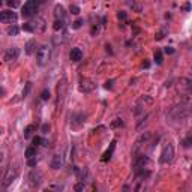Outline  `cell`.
<instances>
[{
    "mask_svg": "<svg viewBox=\"0 0 192 192\" xmlns=\"http://www.w3.org/2000/svg\"><path fill=\"white\" fill-rule=\"evenodd\" d=\"M50 54H51V48L48 45H41L38 48V51H36V62H38V65H41V66L45 65L48 62V59H50Z\"/></svg>",
    "mask_w": 192,
    "mask_h": 192,
    "instance_id": "obj_1",
    "label": "cell"
},
{
    "mask_svg": "<svg viewBox=\"0 0 192 192\" xmlns=\"http://www.w3.org/2000/svg\"><path fill=\"white\" fill-rule=\"evenodd\" d=\"M36 12H38V2H35V0H29L21 6V15L24 18L33 17Z\"/></svg>",
    "mask_w": 192,
    "mask_h": 192,
    "instance_id": "obj_2",
    "label": "cell"
},
{
    "mask_svg": "<svg viewBox=\"0 0 192 192\" xmlns=\"http://www.w3.org/2000/svg\"><path fill=\"white\" fill-rule=\"evenodd\" d=\"M66 78H62V81H59V86H57V110H62L63 107V101L66 98Z\"/></svg>",
    "mask_w": 192,
    "mask_h": 192,
    "instance_id": "obj_3",
    "label": "cell"
},
{
    "mask_svg": "<svg viewBox=\"0 0 192 192\" xmlns=\"http://www.w3.org/2000/svg\"><path fill=\"white\" fill-rule=\"evenodd\" d=\"M18 173H20V168H18L17 165H11L9 168H8V171H6V174H5V177H3V182H2V185L5 186V188H8L15 179L18 177Z\"/></svg>",
    "mask_w": 192,
    "mask_h": 192,
    "instance_id": "obj_4",
    "label": "cell"
},
{
    "mask_svg": "<svg viewBox=\"0 0 192 192\" xmlns=\"http://www.w3.org/2000/svg\"><path fill=\"white\" fill-rule=\"evenodd\" d=\"M174 158V146L173 144H167L164 149H162V153H161V158H159V162L161 164H168L171 162Z\"/></svg>",
    "mask_w": 192,
    "mask_h": 192,
    "instance_id": "obj_5",
    "label": "cell"
},
{
    "mask_svg": "<svg viewBox=\"0 0 192 192\" xmlns=\"http://www.w3.org/2000/svg\"><path fill=\"white\" fill-rule=\"evenodd\" d=\"M149 158L146 156V155H135L134 156V162H132V165H134V168L135 170H140V168H144V165H147L149 164Z\"/></svg>",
    "mask_w": 192,
    "mask_h": 192,
    "instance_id": "obj_6",
    "label": "cell"
},
{
    "mask_svg": "<svg viewBox=\"0 0 192 192\" xmlns=\"http://www.w3.org/2000/svg\"><path fill=\"white\" fill-rule=\"evenodd\" d=\"M12 21H17V14L14 11H2L0 12V23H12Z\"/></svg>",
    "mask_w": 192,
    "mask_h": 192,
    "instance_id": "obj_7",
    "label": "cell"
},
{
    "mask_svg": "<svg viewBox=\"0 0 192 192\" xmlns=\"http://www.w3.org/2000/svg\"><path fill=\"white\" fill-rule=\"evenodd\" d=\"M96 87V84L92 81V80H89V78H84V80H81V83H80V90L83 92V93H90V92H93Z\"/></svg>",
    "mask_w": 192,
    "mask_h": 192,
    "instance_id": "obj_8",
    "label": "cell"
},
{
    "mask_svg": "<svg viewBox=\"0 0 192 192\" xmlns=\"http://www.w3.org/2000/svg\"><path fill=\"white\" fill-rule=\"evenodd\" d=\"M18 56H20V50H18L17 47H12V48H8V50H6L3 59H5L6 62H15L18 59Z\"/></svg>",
    "mask_w": 192,
    "mask_h": 192,
    "instance_id": "obj_9",
    "label": "cell"
},
{
    "mask_svg": "<svg viewBox=\"0 0 192 192\" xmlns=\"http://www.w3.org/2000/svg\"><path fill=\"white\" fill-rule=\"evenodd\" d=\"M41 179H42V173L41 171H38V170H33L30 174H29V180H30V185L35 188L38 186L39 183H41Z\"/></svg>",
    "mask_w": 192,
    "mask_h": 192,
    "instance_id": "obj_10",
    "label": "cell"
},
{
    "mask_svg": "<svg viewBox=\"0 0 192 192\" xmlns=\"http://www.w3.org/2000/svg\"><path fill=\"white\" fill-rule=\"evenodd\" d=\"M116 143H117L116 140L111 141V144H110V149H108L104 155H102V158H101V161H102V162H107V161H110V159H111L113 153H114V149H116Z\"/></svg>",
    "mask_w": 192,
    "mask_h": 192,
    "instance_id": "obj_11",
    "label": "cell"
},
{
    "mask_svg": "<svg viewBox=\"0 0 192 192\" xmlns=\"http://www.w3.org/2000/svg\"><path fill=\"white\" fill-rule=\"evenodd\" d=\"M86 123V116L83 114V113H77V114H74V117H72V126H81V125H84Z\"/></svg>",
    "mask_w": 192,
    "mask_h": 192,
    "instance_id": "obj_12",
    "label": "cell"
},
{
    "mask_svg": "<svg viewBox=\"0 0 192 192\" xmlns=\"http://www.w3.org/2000/svg\"><path fill=\"white\" fill-rule=\"evenodd\" d=\"M69 57H71V60L72 62H80V60H83V51L80 50V48H72L71 50V54H69Z\"/></svg>",
    "mask_w": 192,
    "mask_h": 192,
    "instance_id": "obj_13",
    "label": "cell"
},
{
    "mask_svg": "<svg viewBox=\"0 0 192 192\" xmlns=\"http://www.w3.org/2000/svg\"><path fill=\"white\" fill-rule=\"evenodd\" d=\"M63 165V158L62 155H54L51 159V168L53 170H59Z\"/></svg>",
    "mask_w": 192,
    "mask_h": 192,
    "instance_id": "obj_14",
    "label": "cell"
},
{
    "mask_svg": "<svg viewBox=\"0 0 192 192\" xmlns=\"http://www.w3.org/2000/svg\"><path fill=\"white\" fill-rule=\"evenodd\" d=\"M150 138V134L149 132H146V134H143L140 138L137 140V143H135V146H134V153H137V150L140 149V146H141V143H146V141Z\"/></svg>",
    "mask_w": 192,
    "mask_h": 192,
    "instance_id": "obj_15",
    "label": "cell"
},
{
    "mask_svg": "<svg viewBox=\"0 0 192 192\" xmlns=\"http://www.w3.org/2000/svg\"><path fill=\"white\" fill-rule=\"evenodd\" d=\"M54 14H56V18H57V20L60 18V21H63V17H65V9H63V6H62V5H56Z\"/></svg>",
    "mask_w": 192,
    "mask_h": 192,
    "instance_id": "obj_16",
    "label": "cell"
},
{
    "mask_svg": "<svg viewBox=\"0 0 192 192\" xmlns=\"http://www.w3.org/2000/svg\"><path fill=\"white\" fill-rule=\"evenodd\" d=\"M35 48H36V41L35 39H30V41L26 44V53H27V54H32V53L35 51Z\"/></svg>",
    "mask_w": 192,
    "mask_h": 192,
    "instance_id": "obj_17",
    "label": "cell"
},
{
    "mask_svg": "<svg viewBox=\"0 0 192 192\" xmlns=\"http://www.w3.org/2000/svg\"><path fill=\"white\" fill-rule=\"evenodd\" d=\"M36 131V126L35 125H29L26 129H24V138H30L32 137V134Z\"/></svg>",
    "mask_w": 192,
    "mask_h": 192,
    "instance_id": "obj_18",
    "label": "cell"
},
{
    "mask_svg": "<svg viewBox=\"0 0 192 192\" xmlns=\"http://www.w3.org/2000/svg\"><path fill=\"white\" fill-rule=\"evenodd\" d=\"M24 156L27 158V159H30V158H36V149L35 147H27L26 152H24Z\"/></svg>",
    "mask_w": 192,
    "mask_h": 192,
    "instance_id": "obj_19",
    "label": "cell"
},
{
    "mask_svg": "<svg viewBox=\"0 0 192 192\" xmlns=\"http://www.w3.org/2000/svg\"><path fill=\"white\" fill-rule=\"evenodd\" d=\"M167 33H168V29H167V27H164V29H161L156 35H155V39H156V41H161V39H164V38H165Z\"/></svg>",
    "mask_w": 192,
    "mask_h": 192,
    "instance_id": "obj_20",
    "label": "cell"
},
{
    "mask_svg": "<svg viewBox=\"0 0 192 192\" xmlns=\"http://www.w3.org/2000/svg\"><path fill=\"white\" fill-rule=\"evenodd\" d=\"M153 59H155V63H156V65H162V63H164V56H162V53L161 51L155 53Z\"/></svg>",
    "mask_w": 192,
    "mask_h": 192,
    "instance_id": "obj_21",
    "label": "cell"
},
{
    "mask_svg": "<svg viewBox=\"0 0 192 192\" xmlns=\"http://www.w3.org/2000/svg\"><path fill=\"white\" fill-rule=\"evenodd\" d=\"M123 126V120L122 119H114L113 122H111V125H110V128L111 129H117V128H122Z\"/></svg>",
    "mask_w": 192,
    "mask_h": 192,
    "instance_id": "obj_22",
    "label": "cell"
},
{
    "mask_svg": "<svg viewBox=\"0 0 192 192\" xmlns=\"http://www.w3.org/2000/svg\"><path fill=\"white\" fill-rule=\"evenodd\" d=\"M63 27H65L63 21H60V20H56V21H54V26H53L54 32H59V30H63Z\"/></svg>",
    "mask_w": 192,
    "mask_h": 192,
    "instance_id": "obj_23",
    "label": "cell"
},
{
    "mask_svg": "<svg viewBox=\"0 0 192 192\" xmlns=\"http://www.w3.org/2000/svg\"><path fill=\"white\" fill-rule=\"evenodd\" d=\"M32 143H33V147H36V146H47V141L42 140L41 137H35Z\"/></svg>",
    "mask_w": 192,
    "mask_h": 192,
    "instance_id": "obj_24",
    "label": "cell"
},
{
    "mask_svg": "<svg viewBox=\"0 0 192 192\" xmlns=\"http://www.w3.org/2000/svg\"><path fill=\"white\" fill-rule=\"evenodd\" d=\"M18 32H20V29H18L17 26H11V27H8V35L11 36H17Z\"/></svg>",
    "mask_w": 192,
    "mask_h": 192,
    "instance_id": "obj_25",
    "label": "cell"
},
{
    "mask_svg": "<svg viewBox=\"0 0 192 192\" xmlns=\"http://www.w3.org/2000/svg\"><path fill=\"white\" fill-rule=\"evenodd\" d=\"M41 99H42V101H48V99H50V90H48V89H44V90L41 92Z\"/></svg>",
    "mask_w": 192,
    "mask_h": 192,
    "instance_id": "obj_26",
    "label": "cell"
},
{
    "mask_svg": "<svg viewBox=\"0 0 192 192\" xmlns=\"http://www.w3.org/2000/svg\"><path fill=\"white\" fill-rule=\"evenodd\" d=\"M32 87H33V84L29 81V83H26V87H24V90H23V96L26 98L29 93H30V90H32Z\"/></svg>",
    "mask_w": 192,
    "mask_h": 192,
    "instance_id": "obj_27",
    "label": "cell"
},
{
    "mask_svg": "<svg viewBox=\"0 0 192 192\" xmlns=\"http://www.w3.org/2000/svg\"><path fill=\"white\" fill-rule=\"evenodd\" d=\"M69 11H71V14H74V15H78V14L81 12L80 6H77V5H71V6H69Z\"/></svg>",
    "mask_w": 192,
    "mask_h": 192,
    "instance_id": "obj_28",
    "label": "cell"
},
{
    "mask_svg": "<svg viewBox=\"0 0 192 192\" xmlns=\"http://www.w3.org/2000/svg\"><path fill=\"white\" fill-rule=\"evenodd\" d=\"M23 30H24V32H30V33H33V32H35V29H33V26H32L30 23L23 24Z\"/></svg>",
    "mask_w": 192,
    "mask_h": 192,
    "instance_id": "obj_29",
    "label": "cell"
},
{
    "mask_svg": "<svg viewBox=\"0 0 192 192\" xmlns=\"http://www.w3.org/2000/svg\"><path fill=\"white\" fill-rule=\"evenodd\" d=\"M74 192H84V183H83V182L77 183L75 188H74Z\"/></svg>",
    "mask_w": 192,
    "mask_h": 192,
    "instance_id": "obj_30",
    "label": "cell"
},
{
    "mask_svg": "<svg viewBox=\"0 0 192 192\" xmlns=\"http://www.w3.org/2000/svg\"><path fill=\"white\" fill-rule=\"evenodd\" d=\"M81 24H83V20H77V21L72 23V29H74V30H78V29L81 27Z\"/></svg>",
    "mask_w": 192,
    "mask_h": 192,
    "instance_id": "obj_31",
    "label": "cell"
},
{
    "mask_svg": "<svg viewBox=\"0 0 192 192\" xmlns=\"http://www.w3.org/2000/svg\"><path fill=\"white\" fill-rule=\"evenodd\" d=\"M182 144H183V147L189 149V147H191V144H192V137H191V135H189L186 140H183V143H182Z\"/></svg>",
    "mask_w": 192,
    "mask_h": 192,
    "instance_id": "obj_32",
    "label": "cell"
},
{
    "mask_svg": "<svg viewBox=\"0 0 192 192\" xmlns=\"http://www.w3.org/2000/svg\"><path fill=\"white\" fill-rule=\"evenodd\" d=\"M8 6H11V8H17V6H20V2H18V0H14V2L9 0V2H8Z\"/></svg>",
    "mask_w": 192,
    "mask_h": 192,
    "instance_id": "obj_33",
    "label": "cell"
},
{
    "mask_svg": "<svg viewBox=\"0 0 192 192\" xmlns=\"http://www.w3.org/2000/svg\"><path fill=\"white\" fill-rule=\"evenodd\" d=\"M27 165H29V167H36V158L27 159Z\"/></svg>",
    "mask_w": 192,
    "mask_h": 192,
    "instance_id": "obj_34",
    "label": "cell"
},
{
    "mask_svg": "<svg viewBox=\"0 0 192 192\" xmlns=\"http://www.w3.org/2000/svg\"><path fill=\"white\" fill-rule=\"evenodd\" d=\"M113 84H114V80H110V81H107L104 84V87L108 90V89H113Z\"/></svg>",
    "mask_w": 192,
    "mask_h": 192,
    "instance_id": "obj_35",
    "label": "cell"
},
{
    "mask_svg": "<svg viewBox=\"0 0 192 192\" xmlns=\"http://www.w3.org/2000/svg\"><path fill=\"white\" fill-rule=\"evenodd\" d=\"M129 6H131L132 9H135L137 12H140V11H141V6H140V5H137V3H129Z\"/></svg>",
    "mask_w": 192,
    "mask_h": 192,
    "instance_id": "obj_36",
    "label": "cell"
},
{
    "mask_svg": "<svg viewBox=\"0 0 192 192\" xmlns=\"http://www.w3.org/2000/svg\"><path fill=\"white\" fill-rule=\"evenodd\" d=\"M164 53H165V54H174V48H173V47H165Z\"/></svg>",
    "mask_w": 192,
    "mask_h": 192,
    "instance_id": "obj_37",
    "label": "cell"
},
{
    "mask_svg": "<svg viewBox=\"0 0 192 192\" xmlns=\"http://www.w3.org/2000/svg\"><path fill=\"white\" fill-rule=\"evenodd\" d=\"M48 131H50V125H47V123L42 125V132H44V134H48Z\"/></svg>",
    "mask_w": 192,
    "mask_h": 192,
    "instance_id": "obj_38",
    "label": "cell"
},
{
    "mask_svg": "<svg viewBox=\"0 0 192 192\" xmlns=\"http://www.w3.org/2000/svg\"><path fill=\"white\" fill-rule=\"evenodd\" d=\"M117 17H119V20H126V17H128V15H126V12L120 11V12L117 14Z\"/></svg>",
    "mask_w": 192,
    "mask_h": 192,
    "instance_id": "obj_39",
    "label": "cell"
},
{
    "mask_svg": "<svg viewBox=\"0 0 192 192\" xmlns=\"http://www.w3.org/2000/svg\"><path fill=\"white\" fill-rule=\"evenodd\" d=\"M98 32H99V27H98V26H93V27H92V35L95 36Z\"/></svg>",
    "mask_w": 192,
    "mask_h": 192,
    "instance_id": "obj_40",
    "label": "cell"
},
{
    "mask_svg": "<svg viewBox=\"0 0 192 192\" xmlns=\"http://www.w3.org/2000/svg\"><path fill=\"white\" fill-rule=\"evenodd\" d=\"M189 9H191V3H189V2H188V3H186V5H185V6H183V11H186V12H188V11H189Z\"/></svg>",
    "mask_w": 192,
    "mask_h": 192,
    "instance_id": "obj_41",
    "label": "cell"
},
{
    "mask_svg": "<svg viewBox=\"0 0 192 192\" xmlns=\"http://www.w3.org/2000/svg\"><path fill=\"white\" fill-rule=\"evenodd\" d=\"M149 66H150L149 62H144V63H143V68H149Z\"/></svg>",
    "mask_w": 192,
    "mask_h": 192,
    "instance_id": "obj_42",
    "label": "cell"
},
{
    "mask_svg": "<svg viewBox=\"0 0 192 192\" xmlns=\"http://www.w3.org/2000/svg\"><path fill=\"white\" fill-rule=\"evenodd\" d=\"M141 189V185H137V189H135V192H140Z\"/></svg>",
    "mask_w": 192,
    "mask_h": 192,
    "instance_id": "obj_43",
    "label": "cell"
},
{
    "mask_svg": "<svg viewBox=\"0 0 192 192\" xmlns=\"http://www.w3.org/2000/svg\"><path fill=\"white\" fill-rule=\"evenodd\" d=\"M2 159H3V153L0 152V162H2Z\"/></svg>",
    "mask_w": 192,
    "mask_h": 192,
    "instance_id": "obj_44",
    "label": "cell"
},
{
    "mask_svg": "<svg viewBox=\"0 0 192 192\" xmlns=\"http://www.w3.org/2000/svg\"><path fill=\"white\" fill-rule=\"evenodd\" d=\"M44 192H51V191H50V189H47V191H44Z\"/></svg>",
    "mask_w": 192,
    "mask_h": 192,
    "instance_id": "obj_45",
    "label": "cell"
},
{
    "mask_svg": "<svg viewBox=\"0 0 192 192\" xmlns=\"http://www.w3.org/2000/svg\"><path fill=\"white\" fill-rule=\"evenodd\" d=\"M2 93H3V92H2V89H0V95H2Z\"/></svg>",
    "mask_w": 192,
    "mask_h": 192,
    "instance_id": "obj_46",
    "label": "cell"
}]
</instances>
